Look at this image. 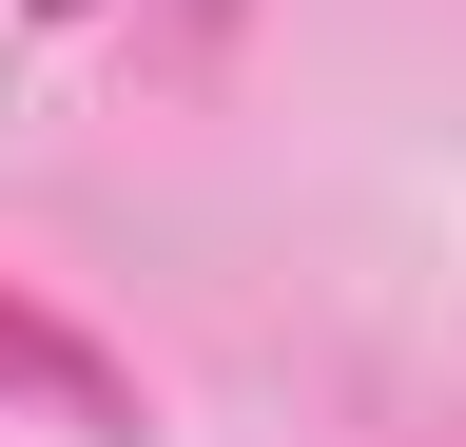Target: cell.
<instances>
[{"mask_svg":"<svg viewBox=\"0 0 466 447\" xmlns=\"http://www.w3.org/2000/svg\"><path fill=\"white\" fill-rule=\"evenodd\" d=\"M39 20H78V0H39Z\"/></svg>","mask_w":466,"mask_h":447,"instance_id":"6da1fadb","label":"cell"}]
</instances>
